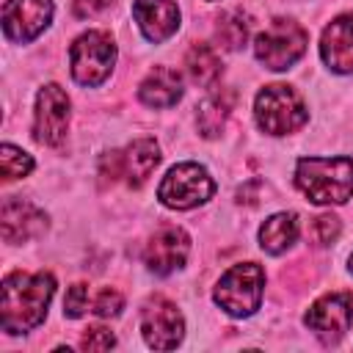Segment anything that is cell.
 Segmentation results:
<instances>
[{
    "label": "cell",
    "mask_w": 353,
    "mask_h": 353,
    "mask_svg": "<svg viewBox=\"0 0 353 353\" xmlns=\"http://www.w3.org/2000/svg\"><path fill=\"white\" fill-rule=\"evenodd\" d=\"M55 292V279L50 273H8L3 279L0 323L8 334H22L44 323L50 298Z\"/></svg>",
    "instance_id": "6da1fadb"
},
{
    "label": "cell",
    "mask_w": 353,
    "mask_h": 353,
    "mask_svg": "<svg viewBox=\"0 0 353 353\" xmlns=\"http://www.w3.org/2000/svg\"><path fill=\"white\" fill-rule=\"evenodd\" d=\"M295 185L314 204H345L353 196V160L303 157L295 168Z\"/></svg>",
    "instance_id": "7a4b0ae2"
},
{
    "label": "cell",
    "mask_w": 353,
    "mask_h": 353,
    "mask_svg": "<svg viewBox=\"0 0 353 353\" xmlns=\"http://www.w3.org/2000/svg\"><path fill=\"white\" fill-rule=\"evenodd\" d=\"M262 290H265V270L256 262H240L221 276L215 287V303L232 317H248L259 309Z\"/></svg>",
    "instance_id": "3957f363"
},
{
    "label": "cell",
    "mask_w": 353,
    "mask_h": 353,
    "mask_svg": "<svg viewBox=\"0 0 353 353\" xmlns=\"http://www.w3.org/2000/svg\"><path fill=\"white\" fill-rule=\"evenodd\" d=\"M254 116H256V124L270 132V135H287V132H295L298 127L306 124L309 113L301 102V97L284 85V83H273V85H265L259 94H256V102H254Z\"/></svg>",
    "instance_id": "277c9868"
},
{
    "label": "cell",
    "mask_w": 353,
    "mask_h": 353,
    "mask_svg": "<svg viewBox=\"0 0 353 353\" xmlns=\"http://www.w3.org/2000/svg\"><path fill=\"white\" fill-rule=\"evenodd\" d=\"M309 44V33L292 22V19H273L256 39H254V55L259 63H265L273 72L290 69Z\"/></svg>",
    "instance_id": "5b68a950"
},
{
    "label": "cell",
    "mask_w": 353,
    "mask_h": 353,
    "mask_svg": "<svg viewBox=\"0 0 353 353\" xmlns=\"http://www.w3.org/2000/svg\"><path fill=\"white\" fill-rule=\"evenodd\" d=\"M69 61H72V77L80 85H102L116 63V44L105 30H88L83 33L72 50H69Z\"/></svg>",
    "instance_id": "8992f818"
},
{
    "label": "cell",
    "mask_w": 353,
    "mask_h": 353,
    "mask_svg": "<svg viewBox=\"0 0 353 353\" xmlns=\"http://www.w3.org/2000/svg\"><path fill=\"white\" fill-rule=\"evenodd\" d=\"M212 193H215V182L207 174V168L199 165V163H179V165H174L163 176V182L157 188V199L165 207H171V210L199 207Z\"/></svg>",
    "instance_id": "52a82bcc"
},
{
    "label": "cell",
    "mask_w": 353,
    "mask_h": 353,
    "mask_svg": "<svg viewBox=\"0 0 353 353\" xmlns=\"http://www.w3.org/2000/svg\"><path fill=\"white\" fill-rule=\"evenodd\" d=\"M66 130H69V97L61 85L50 83L36 97L33 135L39 143L58 146V143H63Z\"/></svg>",
    "instance_id": "ba28073f"
},
{
    "label": "cell",
    "mask_w": 353,
    "mask_h": 353,
    "mask_svg": "<svg viewBox=\"0 0 353 353\" xmlns=\"http://www.w3.org/2000/svg\"><path fill=\"white\" fill-rule=\"evenodd\" d=\"M303 323L325 342L334 345L345 336V331L353 323V298L347 292H331L323 295L320 301L312 303V309L306 312Z\"/></svg>",
    "instance_id": "9c48e42d"
},
{
    "label": "cell",
    "mask_w": 353,
    "mask_h": 353,
    "mask_svg": "<svg viewBox=\"0 0 353 353\" xmlns=\"http://www.w3.org/2000/svg\"><path fill=\"white\" fill-rule=\"evenodd\" d=\"M141 331L149 347L154 350H171L182 342L185 320L179 309L165 298H152L141 312Z\"/></svg>",
    "instance_id": "30bf717a"
},
{
    "label": "cell",
    "mask_w": 353,
    "mask_h": 353,
    "mask_svg": "<svg viewBox=\"0 0 353 353\" xmlns=\"http://www.w3.org/2000/svg\"><path fill=\"white\" fill-rule=\"evenodd\" d=\"M52 19V0H6L3 33L11 41H33Z\"/></svg>",
    "instance_id": "8fae6325"
},
{
    "label": "cell",
    "mask_w": 353,
    "mask_h": 353,
    "mask_svg": "<svg viewBox=\"0 0 353 353\" xmlns=\"http://www.w3.org/2000/svg\"><path fill=\"white\" fill-rule=\"evenodd\" d=\"M190 251V240L185 234V229L179 226H163L146 245L143 251V262L152 273L157 276H168L174 270H179L188 259Z\"/></svg>",
    "instance_id": "7c38bea8"
},
{
    "label": "cell",
    "mask_w": 353,
    "mask_h": 353,
    "mask_svg": "<svg viewBox=\"0 0 353 353\" xmlns=\"http://www.w3.org/2000/svg\"><path fill=\"white\" fill-rule=\"evenodd\" d=\"M0 223H3V240L6 243H25V240L47 232V215L39 207H33L30 201H22L14 196L3 201Z\"/></svg>",
    "instance_id": "4fadbf2b"
},
{
    "label": "cell",
    "mask_w": 353,
    "mask_h": 353,
    "mask_svg": "<svg viewBox=\"0 0 353 353\" xmlns=\"http://www.w3.org/2000/svg\"><path fill=\"white\" fill-rule=\"evenodd\" d=\"M320 55L331 72H353V14L336 17L320 39Z\"/></svg>",
    "instance_id": "5bb4252c"
},
{
    "label": "cell",
    "mask_w": 353,
    "mask_h": 353,
    "mask_svg": "<svg viewBox=\"0 0 353 353\" xmlns=\"http://www.w3.org/2000/svg\"><path fill=\"white\" fill-rule=\"evenodd\" d=\"M132 17L149 41H165L179 28V8L174 0H135Z\"/></svg>",
    "instance_id": "9a60e30c"
},
{
    "label": "cell",
    "mask_w": 353,
    "mask_h": 353,
    "mask_svg": "<svg viewBox=\"0 0 353 353\" xmlns=\"http://www.w3.org/2000/svg\"><path fill=\"white\" fill-rule=\"evenodd\" d=\"M138 97L149 108H171V105H176L179 97H182V77H179V72H174L168 66H154L143 77V83L138 88Z\"/></svg>",
    "instance_id": "2e32d148"
},
{
    "label": "cell",
    "mask_w": 353,
    "mask_h": 353,
    "mask_svg": "<svg viewBox=\"0 0 353 353\" xmlns=\"http://www.w3.org/2000/svg\"><path fill=\"white\" fill-rule=\"evenodd\" d=\"M157 165H160V146L152 138H138L121 152V176L132 188H141Z\"/></svg>",
    "instance_id": "e0dca14e"
},
{
    "label": "cell",
    "mask_w": 353,
    "mask_h": 353,
    "mask_svg": "<svg viewBox=\"0 0 353 353\" xmlns=\"http://www.w3.org/2000/svg\"><path fill=\"white\" fill-rule=\"evenodd\" d=\"M232 108H234V91L223 88V91L210 94L199 105V116H196L199 132L204 138H218L221 130H223V124H226V119H229V113H232Z\"/></svg>",
    "instance_id": "ac0fdd59"
},
{
    "label": "cell",
    "mask_w": 353,
    "mask_h": 353,
    "mask_svg": "<svg viewBox=\"0 0 353 353\" xmlns=\"http://www.w3.org/2000/svg\"><path fill=\"white\" fill-rule=\"evenodd\" d=\"M295 240H298V218L292 212H276L259 229V245L268 254H281Z\"/></svg>",
    "instance_id": "d6986e66"
},
{
    "label": "cell",
    "mask_w": 353,
    "mask_h": 353,
    "mask_svg": "<svg viewBox=\"0 0 353 353\" xmlns=\"http://www.w3.org/2000/svg\"><path fill=\"white\" fill-rule=\"evenodd\" d=\"M185 69L190 74V80L196 85H212L221 72H223V63H221V55L210 47V44H193L185 55Z\"/></svg>",
    "instance_id": "ffe728a7"
},
{
    "label": "cell",
    "mask_w": 353,
    "mask_h": 353,
    "mask_svg": "<svg viewBox=\"0 0 353 353\" xmlns=\"http://www.w3.org/2000/svg\"><path fill=\"white\" fill-rule=\"evenodd\" d=\"M248 33H251V22L243 11H226L218 17L215 39L223 50H240L248 41Z\"/></svg>",
    "instance_id": "44dd1931"
},
{
    "label": "cell",
    "mask_w": 353,
    "mask_h": 353,
    "mask_svg": "<svg viewBox=\"0 0 353 353\" xmlns=\"http://www.w3.org/2000/svg\"><path fill=\"white\" fill-rule=\"evenodd\" d=\"M0 168H3V179L6 182H14V179H22L33 171V157L22 149H17L14 143H3L0 149Z\"/></svg>",
    "instance_id": "7402d4cb"
},
{
    "label": "cell",
    "mask_w": 353,
    "mask_h": 353,
    "mask_svg": "<svg viewBox=\"0 0 353 353\" xmlns=\"http://www.w3.org/2000/svg\"><path fill=\"white\" fill-rule=\"evenodd\" d=\"M85 309H88V287H85V284L69 287V292H66V298H63V314H66L69 320H77V317L85 314Z\"/></svg>",
    "instance_id": "603a6c76"
},
{
    "label": "cell",
    "mask_w": 353,
    "mask_h": 353,
    "mask_svg": "<svg viewBox=\"0 0 353 353\" xmlns=\"http://www.w3.org/2000/svg\"><path fill=\"white\" fill-rule=\"evenodd\" d=\"M113 345H116V336H113L108 328H102V325L88 328V331L83 334V342H80L83 350H110Z\"/></svg>",
    "instance_id": "cb8c5ba5"
},
{
    "label": "cell",
    "mask_w": 353,
    "mask_h": 353,
    "mask_svg": "<svg viewBox=\"0 0 353 353\" xmlns=\"http://www.w3.org/2000/svg\"><path fill=\"white\" fill-rule=\"evenodd\" d=\"M121 306H124V298H121V292H116V290H102L99 295H97V303H94V312L99 314V317H116L119 312H121Z\"/></svg>",
    "instance_id": "d4e9b609"
},
{
    "label": "cell",
    "mask_w": 353,
    "mask_h": 353,
    "mask_svg": "<svg viewBox=\"0 0 353 353\" xmlns=\"http://www.w3.org/2000/svg\"><path fill=\"white\" fill-rule=\"evenodd\" d=\"M339 232H342V226H339V218H336V215H320V218L314 221V237H317V243H323V245L334 243V240L339 237Z\"/></svg>",
    "instance_id": "484cf974"
},
{
    "label": "cell",
    "mask_w": 353,
    "mask_h": 353,
    "mask_svg": "<svg viewBox=\"0 0 353 353\" xmlns=\"http://www.w3.org/2000/svg\"><path fill=\"white\" fill-rule=\"evenodd\" d=\"M110 3H113V0H74L72 11H74L77 19H85V17H94V14L105 11Z\"/></svg>",
    "instance_id": "4316f807"
},
{
    "label": "cell",
    "mask_w": 353,
    "mask_h": 353,
    "mask_svg": "<svg viewBox=\"0 0 353 353\" xmlns=\"http://www.w3.org/2000/svg\"><path fill=\"white\" fill-rule=\"evenodd\" d=\"M350 270H353V256H350Z\"/></svg>",
    "instance_id": "83f0119b"
}]
</instances>
